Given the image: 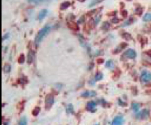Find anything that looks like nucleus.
Masks as SVG:
<instances>
[{"mask_svg":"<svg viewBox=\"0 0 151 125\" xmlns=\"http://www.w3.org/2000/svg\"><path fill=\"white\" fill-rule=\"evenodd\" d=\"M113 61H111V60H108V61H107L106 62V64H105V66H106L107 68H111V67H113L114 66H113Z\"/></svg>","mask_w":151,"mask_h":125,"instance_id":"obj_18","label":"nucleus"},{"mask_svg":"<svg viewBox=\"0 0 151 125\" xmlns=\"http://www.w3.org/2000/svg\"><path fill=\"white\" fill-rule=\"evenodd\" d=\"M96 93L95 91H85L84 93H83L81 96L83 97H92L96 96Z\"/></svg>","mask_w":151,"mask_h":125,"instance_id":"obj_6","label":"nucleus"},{"mask_svg":"<svg viewBox=\"0 0 151 125\" xmlns=\"http://www.w3.org/2000/svg\"><path fill=\"white\" fill-rule=\"evenodd\" d=\"M24 62V55L23 54H21L18 59V62L19 63H23V62Z\"/></svg>","mask_w":151,"mask_h":125,"instance_id":"obj_23","label":"nucleus"},{"mask_svg":"<svg viewBox=\"0 0 151 125\" xmlns=\"http://www.w3.org/2000/svg\"><path fill=\"white\" fill-rule=\"evenodd\" d=\"M122 15L124 17H126L127 16V11H122Z\"/></svg>","mask_w":151,"mask_h":125,"instance_id":"obj_29","label":"nucleus"},{"mask_svg":"<svg viewBox=\"0 0 151 125\" xmlns=\"http://www.w3.org/2000/svg\"><path fill=\"white\" fill-rule=\"evenodd\" d=\"M111 22H112L113 23H117L119 22V20H118V18H114L111 19Z\"/></svg>","mask_w":151,"mask_h":125,"instance_id":"obj_27","label":"nucleus"},{"mask_svg":"<svg viewBox=\"0 0 151 125\" xmlns=\"http://www.w3.org/2000/svg\"><path fill=\"white\" fill-rule=\"evenodd\" d=\"M125 56L130 58V59H133L135 57V56H136V53H135V51L132 49H128L126 52H125Z\"/></svg>","mask_w":151,"mask_h":125,"instance_id":"obj_4","label":"nucleus"},{"mask_svg":"<svg viewBox=\"0 0 151 125\" xmlns=\"http://www.w3.org/2000/svg\"><path fill=\"white\" fill-rule=\"evenodd\" d=\"M109 26H110V25H109V23H108V22H104L101 27H102V29H108L109 28Z\"/></svg>","mask_w":151,"mask_h":125,"instance_id":"obj_21","label":"nucleus"},{"mask_svg":"<svg viewBox=\"0 0 151 125\" xmlns=\"http://www.w3.org/2000/svg\"><path fill=\"white\" fill-rule=\"evenodd\" d=\"M126 46H127V44H126V43H121V44H119L117 47V48L115 49L114 52H115V53H117V52L121 51L123 48H126Z\"/></svg>","mask_w":151,"mask_h":125,"instance_id":"obj_8","label":"nucleus"},{"mask_svg":"<svg viewBox=\"0 0 151 125\" xmlns=\"http://www.w3.org/2000/svg\"><path fill=\"white\" fill-rule=\"evenodd\" d=\"M142 8H140V10L139 9H136V10H135V12H136L138 14H141V12H142Z\"/></svg>","mask_w":151,"mask_h":125,"instance_id":"obj_28","label":"nucleus"},{"mask_svg":"<svg viewBox=\"0 0 151 125\" xmlns=\"http://www.w3.org/2000/svg\"><path fill=\"white\" fill-rule=\"evenodd\" d=\"M28 1H29V2H32V3H35V4H37V3H39V2H42L43 0H28Z\"/></svg>","mask_w":151,"mask_h":125,"instance_id":"obj_25","label":"nucleus"},{"mask_svg":"<svg viewBox=\"0 0 151 125\" xmlns=\"http://www.w3.org/2000/svg\"><path fill=\"white\" fill-rule=\"evenodd\" d=\"M141 79H142V80L144 81V82H147L148 80H149V76L147 75H146L145 73L142 75V77H141Z\"/></svg>","mask_w":151,"mask_h":125,"instance_id":"obj_22","label":"nucleus"},{"mask_svg":"<svg viewBox=\"0 0 151 125\" xmlns=\"http://www.w3.org/2000/svg\"><path fill=\"white\" fill-rule=\"evenodd\" d=\"M3 70L5 72H8L11 70V66L10 65H5L3 67Z\"/></svg>","mask_w":151,"mask_h":125,"instance_id":"obj_20","label":"nucleus"},{"mask_svg":"<svg viewBox=\"0 0 151 125\" xmlns=\"http://www.w3.org/2000/svg\"><path fill=\"white\" fill-rule=\"evenodd\" d=\"M40 107H38V106H36L35 108H34V110L33 111V115H35V116H36V115H38V113L40 112Z\"/></svg>","mask_w":151,"mask_h":125,"instance_id":"obj_15","label":"nucleus"},{"mask_svg":"<svg viewBox=\"0 0 151 125\" xmlns=\"http://www.w3.org/2000/svg\"><path fill=\"white\" fill-rule=\"evenodd\" d=\"M123 37L126 39V40H130L131 39V35L127 33H124L123 34Z\"/></svg>","mask_w":151,"mask_h":125,"instance_id":"obj_19","label":"nucleus"},{"mask_svg":"<svg viewBox=\"0 0 151 125\" xmlns=\"http://www.w3.org/2000/svg\"><path fill=\"white\" fill-rule=\"evenodd\" d=\"M68 27L71 29H74V30H76V29H78V25L75 23L74 22H72V21H70L68 23Z\"/></svg>","mask_w":151,"mask_h":125,"instance_id":"obj_11","label":"nucleus"},{"mask_svg":"<svg viewBox=\"0 0 151 125\" xmlns=\"http://www.w3.org/2000/svg\"><path fill=\"white\" fill-rule=\"evenodd\" d=\"M47 13H48V11L46 9H42L39 11V14H38V18L40 21H42L44 17L47 15Z\"/></svg>","mask_w":151,"mask_h":125,"instance_id":"obj_7","label":"nucleus"},{"mask_svg":"<svg viewBox=\"0 0 151 125\" xmlns=\"http://www.w3.org/2000/svg\"><path fill=\"white\" fill-rule=\"evenodd\" d=\"M132 108H133V109H134L135 111H137L138 109V105L134 103V104H132Z\"/></svg>","mask_w":151,"mask_h":125,"instance_id":"obj_26","label":"nucleus"},{"mask_svg":"<svg viewBox=\"0 0 151 125\" xmlns=\"http://www.w3.org/2000/svg\"><path fill=\"white\" fill-rule=\"evenodd\" d=\"M70 5H71V4H70L69 2H63L61 5H60L59 8H60V10H66V8H68L69 7Z\"/></svg>","mask_w":151,"mask_h":125,"instance_id":"obj_10","label":"nucleus"},{"mask_svg":"<svg viewBox=\"0 0 151 125\" xmlns=\"http://www.w3.org/2000/svg\"><path fill=\"white\" fill-rule=\"evenodd\" d=\"M49 29H50V26H46L43 27L41 29L39 30V32L38 33V34L36 35V37L35 39V42L36 44H38V43H40V42L42 40L44 36L48 33Z\"/></svg>","mask_w":151,"mask_h":125,"instance_id":"obj_1","label":"nucleus"},{"mask_svg":"<svg viewBox=\"0 0 151 125\" xmlns=\"http://www.w3.org/2000/svg\"><path fill=\"white\" fill-rule=\"evenodd\" d=\"M103 1H104V0H93V1L89 3V7H93V6H94V5L99 4V3L101 2H103Z\"/></svg>","mask_w":151,"mask_h":125,"instance_id":"obj_13","label":"nucleus"},{"mask_svg":"<svg viewBox=\"0 0 151 125\" xmlns=\"http://www.w3.org/2000/svg\"><path fill=\"white\" fill-rule=\"evenodd\" d=\"M27 124V120H26V118L25 116L22 117L20 121V123H19V125H26Z\"/></svg>","mask_w":151,"mask_h":125,"instance_id":"obj_14","label":"nucleus"},{"mask_svg":"<svg viewBox=\"0 0 151 125\" xmlns=\"http://www.w3.org/2000/svg\"><path fill=\"white\" fill-rule=\"evenodd\" d=\"M143 21H151V13H147L144 14L143 17Z\"/></svg>","mask_w":151,"mask_h":125,"instance_id":"obj_12","label":"nucleus"},{"mask_svg":"<svg viewBox=\"0 0 151 125\" xmlns=\"http://www.w3.org/2000/svg\"><path fill=\"white\" fill-rule=\"evenodd\" d=\"M53 100H54L53 96L51 95V94H48V95L47 96V97H46V100H45V103H46V106H47L48 108H50V107L53 105Z\"/></svg>","mask_w":151,"mask_h":125,"instance_id":"obj_2","label":"nucleus"},{"mask_svg":"<svg viewBox=\"0 0 151 125\" xmlns=\"http://www.w3.org/2000/svg\"><path fill=\"white\" fill-rule=\"evenodd\" d=\"M123 118L121 116H117L112 122V125H123Z\"/></svg>","mask_w":151,"mask_h":125,"instance_id":"obj_3","label":"nucleus"},{"mask_svg":"<svg viewBox=\"0 0 151 125\" xmlns=\"http://www.w3.org/2000/svg\"><path fill=\"white\" fill-rule=\"evenodd\" d=\"M89 27H91V28H93L95 26V19H93L91 18L89 21Z\"/></svg>","mask_w":151,"mask_h":125,"instance_id":"obj_17","label":"nucleus"},{"mask_svg":"<svg viewBox=\"0 0 151 125\" xmlns=\"http://www.w3.org/2000/svg\"><path fill=\"white\" fill-rule=\"evenodd\" d=\"M33 59H34V53L32 51H30L28 53V56H27V62H28V63H31V62L33 61Z\"/></svg>","mask_w":151,"mask_h":125,"instance_id":"obj_9","label":"nucleus"},{"mask_svg":"<svg viewBox=\"0 0 151 125\" xmlns=\"http://www.w3.org/2000/svg\"><path fill=\"white\" fill-rule=\"evenodd\" d=\"M78 1L80 2H84L85 1V0H78Z\"/></svg>","mask_w":151,"mask_h":125,"instance_id":"obj_31","label":"nucleus"},{"mask_svg":"<svg viewBox=\"0 0 151 125\" xmlns=\"http://www.w3.org/2000/svg\"><path fill=\"white\" fill-rule=\"evenodd\" d=\"M96 104L94 101H91L88 103L87 104V110L90 111V112H94L95 111V108H96Z\"/></svg>","mask_w":151,"mask_h":125,"instance_id":"obj_5","label":"nucleus"},{"mask_svg":"<svg viewBox=\"0 0 151 125\" xmlns=\"http://www.w3.org/2000/svg\"><path fill=\"white\" fill-rule=\"evenodd\" d=\"M128 1H129V0H128Z\"/></svg>","mask_w":151,"mask_h":125,"instance_id":"obj_32","label":"nucleus"},{"mask_svg":"<svg viewBox=\"0 0 151 125\" xmlns=\"http://www.w3.org/2000/svg\"><path fill=\"white\" fill-rule=\"evenodd\" d=\"M68 111L70 112V113H73L74 112V108H73V105L71 104L68 105Z\"/></svg>","mask_w":151,"mask_h":125,"instance_id":"obj_24","label":"nucleus"},{"mask_svg":"<svg viewBox=\"0 0 151 125\" xmlns=\"http://www.w3.org/2000/svg\"><path fill=\"white\" fill-rule=\"evenodd\" d=\"M102 77H103L102 73L99 72V73H97V74L96 75V76H95V79H96V81H100V80L102 79Z\"/></svg>","mask_w":151,"mask_h":125,"instance_id":"obj_16","label":"nucleus"},{"mask_svg":"<svg viewBox=\"0 0 151 125\" xmlns=\"http://www.w3.org/2000/svg\"><path fill=\"white\" fill-rule=\"evenodd\" d=\"M97 62H99H99H103V59H99L97 60Z\"/></svg>","mask_w":151,"mask_h":125,"instance_id":"obj_30","label":"nucleus"}]
</instances>
